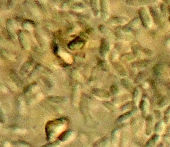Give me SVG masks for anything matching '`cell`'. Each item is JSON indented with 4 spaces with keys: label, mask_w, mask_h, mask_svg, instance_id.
<instances>
[{
    "label": "cell",
    "mask_w": 170,
    "mask_h": 147,
    "mask_svg": "<svg viewBox=\"0 0 170 147\" xmlns=\"http://www.w3.org/2000/svg\"><path fill=\"white\" fill-rule=\"evenodd\" d=\"M33 63V60L32 59H29L23 65V66L20 70V73L21 75H24L27 73L29 72V71L30 69V68L31 67Z\"/></svg>",
    "instance_id": "obj_15"
},
{
    "label": "cell",
    "mask_w": 170,
    "mask_h": 147,
    "mask_svg": "<svg viewBox=\"0 0 170 147\" xmlns=\"http://www.w3.org/2000/svg\"><path fill=\"white\" fill-rule=\"evenodd\" d=\"M110 51V44L106 39H102L100 47V55L102 58H105Z\"/></svg>",
    "instance_id": "obj_6"
},
{
    "label": "cell",
    "mask_w": 170,
    "mask_h": 147,
    "mask_svg": "<svg viewBox=\"0 0 170 147\" xmlns=\"http://www.w3.org/2000/svg\"><path fill=\"white\" fill-rule=\"evenodd\" d=\"M132 53L134 57L139 59L142 58L144 55V53L141 51V49H139L137 47H132Z\"/></svg>",
    "instance_id": "obj_29"
},
{
    "label": "cell",
    "mask_w": 170,
    "mask_h": 147,
    "mask_svg": "<svg viewBox=\"0 0 170 147\" xmlns=\"http://www.w3.org/2000/svg\"><path fill=\"white\" fill-rule=\"evenodd\" d=\"M150 12L151 15L153 17L155 22L157 23H160L162 21V16L159 11L154 7H150Z\"/></svg>",
    "instance_id": "obj_10"
},
{
    "label": "cell",
    "mask_w": 170,
    "mask_h": 147,
    "mask_svg": "<svg viewBox=\"0 0 170 147\" xmlns=\"http://www.w3.org/2000/svg\"><path fill=\"white\" fill-rule=\"evenodd\" d=\"M138 113V108H134L132 110L127 111V112H126L124 114H122V115H120L118 118V119H117V123H123V122H125L127 120L130 119L131 117L136 115V114H137Z\"/></svg>",
    "instance_id": "obj_3"
},
{
    "label": "cell",
    "mask_w": 170,
    "mask_h": 147,
    "mask_svg": "<svg viewBox=\"0 0 170 147\" xmlns=\"http://www.w3.org/2000/svg\"><path fill=\"white\" fill-rule=\"evenodd\" d=\"M138 123L137 120H134L132 122V131L134 132H136V131H138Z\"/></svg>",
    "instance_id": "obj_35"
},
{
    "label": "cell",
    "mask_w": 170,
    "mask_h": 147,
    "mask_svg": "<svg viewBox=\"0 0 170 147\" xmlns=\"http://www.w3.org/2000/svg\"><path fill=\"white\" fill-rule=\"evenodd\" d=\"M157 147H164V142H161Z\"/></svg>",
    "instance_id": "obj_46"
},
{
    "label": "cell",
    "mask_w": 170,
    "mask_h": 147,
    "mask_svg": "<svg viewBox=\"0 0 170 147\" xmlns=\"http://www.w3.org/2000/svg\"><path fill=\"white\" fill-rule=\"evenodd\" d=\"M160 9H161L162 13H164L165 16L166 15V13H167V12L168 11L167 6H166V5L165 4V3H162L161 6H160Z\"/></svg>",
    "instance_id": "obj_38"
},
{
    "label": "cell",
    "mask_w": 170,
    "mask_h": 147,
    "mask_svg": "<svg viewBox=\"0 0 170 147\" xmlns=\"http://www.w3.org/2000/svg\"><path fill=\"white\" fill-rule=\"evenodd\" d=\"M146 77V72H144V71H141V72H140L137 75L135 79H134V82H135V83L138 84L141 83V82H142Z\"/></svg>",
    "instance_id": "obj_24"
},
{
    "label": "cell",
    "mask_w": 170,
    "mask_h": 147,
    "mask_svg": "<svg viewBox=\"0 0 170 147\" xmlns=\"http://www.w3.org/2000/svg\"><path fill=\"white\" fill-rule=\"evenodd\" d=\"M99 30L103 34L107 35L108 37H112V33L111 31L109 30L108 27H106L105 26H103V25H100V26H99L98 27Z\"/></svg>",
    "instance_id": "obj_27"
},
{
    "label": "cell",
    "mask_w": 170,
    "mask_h": 147,
    "mask_svg": "<svg viewBox=\"0 0 170 147\" xmlns=\"http://www.w3.org/2000/svg\"><path fill=\"white\" fill-rule=\"evenodd\" d=\"M44 81V83L48 87H52L53 85H54V84H53V83L52 82V81L50 79H48V78H45L43 79Z\"/></svg>",
    "instance_id": "obj_36"
},
{
    "label": "cell",
    "mask_w": 170,
    "mask_h": 147,
    "mask_svg": "<svg viewBox=\"0 0 170 147\" xmlns=\"http://www.w3.org/2000/svg\"><path fill=\"white\" fill-rule=\"evenodd\" d=\"M151 63L150 60H140L134 62L132 64V67L135 68V69H144V68L147 67L148 65H150Z\"/></svg>",
    "instance_id": "obj_11"
},
{
    "label": "cell",
    "mask_w": 170,
    "mask_h": 147,
    "mask_svg": "<svg viewBox=\"0 0 170 147\" xmlns=\"http://www.w3.org/2000/svg\"><path fill=\"white\" fill-rule=\"evenodd\" d=\"M141 51L143 52L144 54L148 55V56H151L153 55V51H151V49H141Z\"/></svg>",
    "instance_id": "obj_39"
},
{
    "label": "cell",
    "mask_w": 170,
    "mask_h": 147,
    "mask_svg": "<svg viewBox=\"0 0 170 147\" xmlns=\"http://www.w3.org/2000/svg\"><path fill=\"white\" fill-rule=\"evenodd\" d=\"M133 105H134V103L132 101L127 102L120 107V110H121L122 112H126V111L127 112V110L132 108Z\"/></svg>",
    "instance_id": "obj_30"
},
{
    "label": "cell",
    "mask_w": 170,
    "mask_h": 147,
    "mask_svg": "<svg viewBox=\"0 0 170 147\" xmlns=\"http://www.w3.org/2000/svg\"><path fill=\"white\" fill-rule=\"evenodd\" d=\"M104 106L106 107V108L112 111V112H115L116 111V107L114 105V104H112L110 102H104Z\"/></svg>",
    "instance_id": "obj_33"
},
{
    "label": "cell",
    "mask_w": 170,
    "mask_h": 147,
    "mask_svg": "<svg viewBox=\"0 0 170 147\" xmlns=\"http://www.w3.org/2000/svg\"><path fill=\"white\" fill-rule=\"evenodd\" d=\"M154 129V117L152 115H149L146 118V135H150Z\"/></svg>",
    "instance_id": "obj_8"
},
{
    "label": "cell",
    "mask_w": 170,
    "mask_h": 147,
    "mask_svg": "<svg viewBox=\"0 0 170 147\" xmlns=\"http://www.w3.org/2000/svg\"><path fill=\"white\" fill-rule=\"evenodd\" d=\"M93 93L99 98L102 99H108L110 96V93L108 91L100 89H94L93 90Z\"/></svg>",
    "instance_id": "obj_9"
},
{
    "label": "cell",
    "mask_w": 170,
    "mask_h": 147,
    "mask_svg": "<svg viewBox=\"0 0 170 147\" xmlns=\"http://www.w3.org/2000/svg\"><path fill=\"white\" fill-rule=\"evenodd\" d=\"M0 55L7 59L13 60V56L12 53H9L8 51H6V50L4 49L0 48Z\"/></svg>",
    "instance_id": "obj_26"
},
{
    "label": "cell",
    "mask_w": 170,
    "mask_h": 147,
    "mask_svg": "<svg viewBox=\"0 0 170 147\" xmlns=\"http://www.w3.org/2000/svg\"><path fill=\"white\" fill-rule=\"evenodd\" d=\"M113 67L114 68V69L117 71L120 76L121 77H126L127 75V73L126 69L121 64L118 63H112Z\"/></svg>",
    "instance_id": "obj_12"
},
{
    "label": "cell",
    "mask_w": 170,
    "mask_h": 147,
    "mask_svg": "<svg viewBox=\"0 0 170 147\" xmlns=\"http://www.w3.org/2000/svg\"><path fill=\"white\" fill-rule=\"evenodd\" d=\"M100 13L102 19L104 20L108 19L110 16V9L108 1L105 0L100 1Z\"/></svg>",
    "instance_id": "obj_4"
},
{
    "label": "cell",
    "mask_w": 170,
    "mask_h": 147,
    "mask_svg": "<svg viewBox=\"0 0 170 147\" xmlns=\"http://www.w3.org/2000/svg\"><path fill=\"white\" fill-rule=\"evenodd\" d=\"M116 36L120 39H125V40H130L132 39V35H130L128 33H126L122 31L121 29H120L119 30L116 31Z\"/></svg>",
    "instance_id": "obj_18"
},
{
    "label": "cell",
    "mask_w": 170,
    "mask_h": 147,
    "mask_svg": "<svg viewBox=\"0 0 170 147\" xmlns=\"http://www.w3.org/2000/svg\"><path fill=\"white\" fill-rule=\"evenodd\" d=\"M140 109L144 117L146 118L149 115V107L150 103L146 98H143L140 101Z\"/></svg>",
    "instance_id": "obj_5"
},
{
    "label": "cell",
    "mask_w": 170,
    "mask_h": 147,
    "mask_svg": "<svg viewBox=\"0 0 170 147\" xmlns=\"http://www.w3.org/2000/svg\"><path fill=\"white\" fill-rule=\"evenodd\" d=\"M47 99L49 100V101H50L55 103H65L66 101V98L63 97V96H49Z\"/></svg>",
    "instance_id": "obj_22"
},
{
    "label": "cell",
    "mask_w": 170,
    "mask_h": 147,
    "mask_svg": "<svg viewBox=\"0 0 170 147\" xmlns=\"http://www.w3.org/2000/svg\"><path fill=\"white\" fill-rule=\"evenodd\" d=\"M100 67L102 68V69H103L104 71H108V66H107V64H106L104 61H100Z\"/></svg>",
    "instance_id": "obj_40"
},
{
    "label": "cell",
    "mask_w": 170,
    "mask_h": 147,
    "mask_svg": "<svg viewBox=\"0 0 170 147\" xmlns=\"http://www.w3.org/2000/svg\"><path fill=\"white\" fill-rule=\"evenodd\" d=\"M154 115H155V118H156V119H157L158 120L160 119L161 118H162L161 112H160V111H159V110H155L154 111Z\"/></svg>",
    "instance_id": "obj_42"
},
{
    "label": "cell",
    "mask_w": 170,
    "mask_h": 147,
    "mask_svg": "<svg viewBox=\"0 0 170 147\" xmlns=\"http://www.w3.org/2000/svg\"><path fill=\"white\" fill-rule=\"evenodd\" d=\"M166 103H167V99H166V98H163L162 99V101H160V103H159V105H160V107H164V105H166Z\"/></svg>",
    "instance_id": "obj_44"
},
{
    "label": "cell",
    "mask_w": 170,
    "mask_h": 147,
    "mask_svg": "<svg viewBox=\"0 0 170 147\" xmlns=\"http://www.w3.org/2000/svg\"><path fill=\"white\" fill-rule=\"evenodd\" d=\"M90 5L92 10L94 13V16L98 17L99 13H100V9H99V6H98V1H91L90 2Z\"/></svg>",
    "instance_id": "obj_20"
},
{
    "label": "cell",
    "mask_w": 170,
    "mask_h": 147,
    "mask_svg": "<svg viewBox=\"0 0 170 147\" xmlns=\"http://www.w3.org/2000/svg\"><path fill=\"white\" fill-rule=\"evenodd\" d=\"M134 58V55H133V53H126V54L122 55L121 56V59L122 60H125V61H131L133 60Z\"/></svg>",
    "instance_id": "obj_32"
},
{
    "label": "cell",
    "mask_w": 170,
    "mask_h": 147,
    "mask_svg": "<svg viewBox=\"0 0 170 147\" xmlns=\"http://www.w3.org/2000/svg\"><path fill=\"white\" fill-rule=\"evenodd\" d=\"M127 5L130 6H138V5H148L150 3V1H142V0H140V1H132V0H127L125 2Z\"/></svg>",
    "instance_id": "obj_17"
},
{
    "label": "cell",
    "mask_w": 170,
    "mask_h": 147,
    "mask_svg": "<svg viewBox=\"0 0 170 147\" xmlns=\"http://www.w3.org/2000/svg\"><path fill=\"white\" fill-rule=\"evenodd\" d=\"M70 133H71V131H70V132H66L65 134H63V135H61V137L59 138V139L61 140V141H66V138H67V137H69V136H70Z\"/></svg>",
    "instance_id": "obj_37"
},
{
    "label": "cell",
    "mask_w": 170,
    "mask_h": 147,
    "mask_svg": "<svg viewBox=\"0 0 170 147\" xmlns=\"http://www.w3.org/2000/svg\"><path fill=\"white\" fill-rule=\"evenodd\" d=\"M168 12H169V13H170V5L168 6Z\"/></svg>",
    "instance_id": "obj_47"
},
{
    "label": "cell",
    "mask_w": 170,
    "mask_h": 147,
    "mask_svg": "<svg viewBox=\"0 0 170 147\" xmlns=\"http://www.w3.org/2000/svg\"><path fill=\"white\" fill-rule=\"evenodd\" d=\"M17 35H18L19 41L21 47H22V48L26 50L29 49L30 48L29 41H28L26 35H25L24 32L22 30H19L17 31Z\"/></svg>",
    "instance_id": "obj_7"
},
{
    "label": "cell",
    "mask_w": 170,
    "mask_h": 147,
    "mask_svg": "<svg viewBox=\"0 0 170 147\" xmlns=\"http://www.w3.org/2000/svg\"><path fill=\"white\" fill-rule=\"evenodd\" d=\"M0 122L2 123L5 122V116H4V114H3V110L1 108V106H0Z\"/></svg>",
    "instance_id": "obj_41"
},
{
    "label": "cell",
    "mask_w": 170,
    "mask_h": 147,
    "mask_svg": "<svg viewBox=\"0 0 170 147\" xmlns=\"http://www.w3.org/2000/svg\"><path fill=\"white\" fill-rule=\"evenodd\" d=\"M120 92L119 87L116 85L114 84L112 85L110 87V93L113 95H118Z\"/></svg>",
    "instance_id": "obj_34"
},
{
    "label": "cell",
    "mask_w": 170,
    "mask_h": 147,
    "mask_svg": "<svg viewBox=\"0 0 170 147\" xmlns=\"http://www.w3.org/2000/svg\"><path fill=\"white\" fill-rule=\"evenodd\" d=\"M83 44L82 41H80L79 39H76V40H74L72 42H70L69 44V47L70 49H76L79 48Z\"/></svg>",
    "instance_id": "obj_25"
},
{
    "label": "cell",
    "mask_w": 170,
    "mask_h": 147,
    "mask_svg": "<svg viewBox=\"0 0 170 147\" xmlns=\"http://www.w3.org/2000/svg\"><path fill=\"white\" fill-rule=\"evenodd\" d=\"M141 95V89L139 87H136L134 89L132 93V102L134 103V105L136 106L139 102Z\"/></svg>",
    "instance_id": "obj_14"
},
{
    "label": "cell",
    "mask_w": 170,
    "mask_h": 147,
    "mask_svg": "<svg viewBox=\"0 0 170 147\" xmlns=\"http://www.w3.org/2000/svg\"><path fill=\"white\" fill-rule=\"evenodd\" d=\"M113 21L116 23L126 25L128 23V18L124 17H113Z\"/></svg>",
    "instance_id": "obj_28"
},
{
    "label": "cell",
    "mask_w": 170,
    "mask_h": 147,
    "mask_svg": "<svg viewBox=\"0 0 170 147\" xmlns=\"http://www.w3.org/2000/svg\"><path fill=\"white\" fill-rule=\"evenodd\" d=\"M159 135L158 134L154 135L147 142L146 147H153L154 145H155V144H156L157 142L159 141Z\"/></svg>",
    "instance_id": "obj_19"
},
{
    "label": "cell",
    "mask_w": 170,
    "mask_h": 147,
    "mask_svg": "<svg viewBox=\"0 0 170 147\" xmlns=\"http://www.w3.org/2000/svg\"><path fill=\"white\" fill-rule=\"evenodd\" d=\"M59 145L58 142H54L50 143V144H49V145H44L42 147H55V146H56V145Z\"/></svg>",
    "instance_id": "obj_43"
},
{
    "label": "cell",
    "mask_w": 170,
    "mask_h": 147,
    "mask_svg": "<svg viewBox=\"0 0 170 147\" xmlns=\"http://www.w3.org/2000/svg\"><path fill=\"white\" fill-rule=\"evenodd\" d=\"M169 120H170V106L165 110L164 122L165 124H168L169 123Z\"/></svg>",
    "instance_id": "obj_31"
},
{
    "label": "cell",
    "mask_w": 170,
    "mask_h": 147,
    "mask_svg": "<svg viewBox=\"0 0 170 147\" xmlns=\"http://www.w3.org/2000/svg\"><path fill=\"white\" fill-rule=\"evenodd\" d=\"M23 27H24L25 29H27V30H29V29H31L32 27L31 26V25L28 23H25L23 24Z\"/></svg>",
    "instance_id": "obj_45"
},
{
    "label": "cell",
    "mask_w": 170,
    "mask_h": 147,
    "mask_svg": "<svg viewBox=\"0 0 170 147\" xmlns=\"http://www.w3.org/2000/svg\"><path fill=\"white\" fill-rule=\"evenodd\" d=\"M7 30H8V33H9V35L11 37V38H13V31L14 30V27L12 19H9L7 21Z\"/></svg>",
    "instance_id": "obj_23"
},
{
    "label": "cell",
    "mask_w": 170,
    "mask_h": 147,
    "mask_svg": "<svg viewBox=\"0 0 170 147\" xmlns=\"http://www.w3.org/2000/svg\"><path fill=\"white\" fill-rule=\"evenodd\" d=\"M138 16H139V19L140 22L142 23L143 26L145 28H150L152 26V20L151 16L149 13V10L145 8V7H141L138 10Z\"/></svg>",
    "instance_id": "obj_1"
},
{
    "label": "cell",
    "mask_w": 170,
    "mask_h": 147,
    "mask_svg": "<svg viewBox=\"0 0 170 147\" xmlns=\"http://www.w3.org/2000/svg\"><path fill=\"white\" fill-rule=\"evenodd\" d=\"M120 138V131L119 129L116 128L112 132V147H118V144Z\"/></svg>",
    "instance_id": "obj_13"
},
{
    "label": "cell",
    "mask_w": 170,
    "mask_h": 147,
    "mask_svg": "<svg viewBox=\"0 0 170 147\" xmlns=\"http://www.w3.org/2000/svg\"><path fill=\"white\" fill-rule=\"evenodd\" d=\"M120 82H121V84L123 87H124L126 89H127V90H128L130 91L133 90V89H134L133 84L131 83L129 80L126 79H122L120 80Z\"/></svg>",
    "instance_id": "obj_21"
},
{
    "label": "cell",
    "mask_w": 170,
    "mask_h": 147,
    "mask_svg": "<svg viewBox=\"0 0 170 147\" xmlns=\"http://www.w3.org/2000/svg\"><path fill=\"white\" fill-rule=\"evenodd\" d=\"M140 23V20L139 19V17H135L134 19L130 21L127 24L124 25L123 27H122L121 30L123 32H124L126 33H130L131 31L139 26Z\"/></svg>",
    "instance_id": "obj_2"
},
{
    "label": "cell",
    "mask_w": 170,
    "mask_h": 147,
    "mask_svg": "<svg viewBox=\"0 0 170 147\" xmlns=\"http://www.w3.org/2000/svg\"><path fill=\"white\" fill-rule=\"evenodd\" d=\"M164 122L159 121L158 123L155 124L154 126V132H155V134L158 135H162L163 132L164 131L165 129V126H164Z\"/></svg>",
    "instance_id": "obj_16"
}]
</instances>
